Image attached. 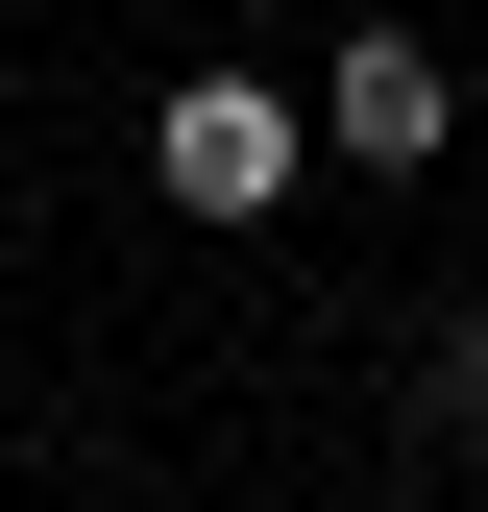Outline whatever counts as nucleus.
I'll list each match as a JSON object with an SVG mask.
<instances>
[{
    "label": "nucleus",
    "mask_w": 488,
    "mask_h": 512,
    "mask_svg": "<svg viewBox=\"0 0 488 512\" xmlns=\"http://www.w3.org/2000/svg\"><path fill=\"white\" fill-rule=\"evenodd\" d=\"M293 171H318V98H293V74H171L147 98V196L171 220H269Z\"/></svg>",
    "instance_id": "obj_1"
},
{
    "label": "nucleus",
    "mask_w": 488,
    "mask_h": 512,
    "mask_svg": "<svg viewBox=\"0 0 488 512\" xmlns=\"http://www.w3.org/2000/svg\"><path fill=\"white\" fill-rule=\"evenodd\" d=\"M318 122H342V171H440V122H464V74L415 25H342V74H318Z\"/></svg>",
    "instance_id": "obj_2"
},
{
    "label": "nucleus",
    "mask_w": 488,
    "mask_h": 512,
    "mask_svg": "<svg viewBox=\"0 0 488 512\" xmlns=\"http://www.w3.org/2000/svg\"><path fill=\"white\" fill-rule=\"evenodd\" d=\"M415 415H440V439H488V317H440V342H415Z\"/></svg>",
    "instance_id": "obj_3"
}]
</instances>
